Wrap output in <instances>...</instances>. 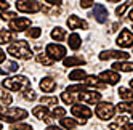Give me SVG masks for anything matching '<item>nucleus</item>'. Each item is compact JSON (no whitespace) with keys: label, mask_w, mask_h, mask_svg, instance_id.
I'll return each instance as SVG.
<instances>
[{"label":"nucleus","mask_w":133,"mask_h":130,"mask_svg":"<svg viewBox=\"0 0 133 130\" xmlns=\"http://www.w3.org/2000/svg\"><path fill=\"white\" fill-rule=\"evenodd\" d=\"M6 51L15 58H19V60H29L32 56V50L29 48V43L26 40H18L13 45H8Z\"/></svg>","instance_id":"f257e3e1"},{"label":"nucleus","mask_w":133,"mask_h":130,"mask_svg":"<svg viewBox=\"0 0 133 130\" xmlns=\"http://www.w3.org/2000/svg\"><path fill=\"white\" fill-rule=\"evenodd\" d=\"M3 88H8V90H13V92H21V90H26L29 88V80L24 76H15V77H8L2 82Z\"/></svg>","instance_id":"f03ea898"},{"label":"nucleus","mask_w":133,"mask_h":130,"mask_svg":"<svg viewBox=\"0 0 133 130\" xmlns=\"http://www.w3.org/2000/svg\"><path fill=\"white\" fill-rule=\"evenodd\" d=\"M0 114L3 116L5 122H16L27 117V111L21 109V108H0Z\"/></svg>","instance_id":"7ed1b4c3"},{"label":"nucleus","mask_w":133,"mask_h":130,"mask_svg":"<svg viewBox=\"0 0 133 130\" xmlns=\"http://www.w3.org/2000/svg\"><path fill=\"white\" fill-rule=\"evenodd\" d=\"M16 8L18 11H23V13H37L42 10V5L37 0H18Z\"/></svg>","instance_id":"20e7f679"},{"label":"nucleus","mask_w":133,"mask_h":130,"mask_svg":"<svg viewBox=\"0 0 133 130\" xmlns=\"http://www.w3.org/2000/svg\"><path fill=\"white\" fill-rule=\"evenodd\" d=\"M46 55L53 61H61L66 58V48L59 43H48L46 45Z\"/></svg>","instance_id":"39448f33"},{"label":"nucleus","mask_w":133,"mask_h":130,"mask_svg":"<svg viewBox=\"0 0 133 130\" xmlns=\"http://www.w3.org/2000/svg\"><path fill=\"white\" fill-rule=\"evenodd\" d=\"M116 113V106H112L111 103H99L96 106V116L103 120H108L114 116Z\"/></svg>","instance_id":"423d86ee"},{"label":"nucleus","mask_w":133,"mask_h":130,"mask_svg":"<svg viewBox=\"0 0 133 130\" xmlns=\"http://www.w3.org/2000/svg\"><path fill=\"white\" fill-rule=\"evenodd\" d=\"M128 56L130 55L127 51H120V50H104V51L99 53V60L101 61H106V60H111V58H117L119 61L120 60L125 61V60H128Z\"/></svg>","instance_id":"0eeeda50"},{"label":"nucleus","mask_w":133,"mask_h":130,"mask_svg":"<svg viewBox=\"0 0 133 130\" xmlns=\"http://www.w3.org/2000/svg\"><path fill=\"white\" fill-rule=\"evenodd\" d=\"M8 26H10V31L21 32V31H26L31 26V20H27V18H15L13 21L8 23Z\"/></svg>","instance_id":"6e6552de"},{"label":"nucleus","mask_w":133,"mask_h":130,"mask_svg":"<svg viewBox=\"0 0 133 130\" xmlns=\"http://www.w3.org/2000/svg\"><path fill=\"white\" fill-rule=\"evenodd\" d=\"M117 45L119 47H123V48L133 47V32L128 29H123L117 37Z\"/></svg>","instance_id":"1a4fd4ad"},{"label":"nucleus","mask_w":133,"mask_h":130,"mask_svg":"<svg viewBox=\"0 0 133 130\" xmlns=\"http://www.w3.org/2000/svg\"><path fill=\"white\" fill-rule=\"evenodd\" d=\"M77 98L80 101H83V103L95 105V103H98V101L101 100V93H98V92H91V90H85V92H82V93L77 95Z\"/></svg>","instance_id":"9d476101"},{"label":"nucleus","mask_w":133,"mask_h":130,"mask_svg":"<svg viewBox=\"0 0 133 130\" xmlns=\"http://www.w3.org/2000/svg\"><path fill=\"white\" fill-rule=\"evenodd\" d=\"M90 16H93L99 24H104V23L108 21V16H109V15H108V10H106V8L98 3V5H95V8H93V11H91Z\"/></svg>","instance_id":"9b49d317"},{"label":"nucleus","mask_w":133,"mask_h":130,"mask_svg":"<svg viewBox=\"0 0 133 130\" xmlns=\"http://www.w3.org/2000/svg\"><path fill=\"white\" fill-rule=\"evenodd\" d=\"M71 113H72V116H75V117H80V119H83V120H87V119L91 116V109L87 108V106H82V105H74V106L71 108Z\"/></svg>","instance_id":"f8f14e48"},{"label":"nucleus","mask_w":133,"mask_h":130,"mask_svg":"<svg viewBox=\"0 0 133 130\" xmlns=\"http://www.w3.org/2000/svg\"><path fill=\"white\" fill-rule=\"evenodd\" d=\"M98 79L104 80L106 83H109V85H116V83L120 80V76L116 71H103V72H99Z\"/></svg>","instance_id":"ddd939ff"},{"label":"nucleus","mask_w":133,"mask_h":130,"mask_svg":"<svg viewBox=\"0 0 133 130\" xmlns=\"http://www.w3.org/2000/svg\"><path fill=\"white\" fill-rule=\"evenodd\" d=\"M32 114L37 117V119H40V120H45V122H48V124H51V116H50V113H48V109H46L45 106H35L34 109H32Z\"/></svg>","instance_id":"4468645a"},{"label":"nucleus","mask_w":133,"mask_h":130,"mask_svg":"<svg viewBox=\"0 0 133 130\" xmlns=\"http://www.w3.org/2000/svg\"><path fill=\"white\" fill-rule=\"evenodd\" d=\"M68 26H69V29H80V27H83V29H88L87 21L80 20V18L75 16V15H72V16L68 18Z\"/></svg>","instance_id":"2eb2a0df"},{"label":"nucleus","mask_w":133,"mask_h":130,"mask_svg":"<svg viewBox=\"0 0 133 130\" xmlns=\"http://www.w3.org/2000/svg\"><path fill=\"white\" fill-rule=\"evenodd\" d=\"M40 88L45 92V93H51V92L56 88V82L51 77H43L40 80Z\"/></svg>","instance_id":"dca6fc26"},{"label":"nucleus","mask_w":133,"mask_h":130,"mask_svg":"<svg viewBox=\"0 0 133 130\" xmlns=\"http://www.w3.org/2000/svg\"><path fill=\"white\" fill-rule=\"evenodd\" d=\"M66 68H72V66H79V64H85V60L82 56H68L63 60Z\"/></svg>","instance_id":"f3484780"},{"label":"nucleus","mask_w":133,"mask_h":130,"mask_svg":"<svg viewBox=\"0 0 133 130\" xmlns=\"http://www.w3.org/2000/svg\"><path fill=\"white\" fill-rule=\"evenodd\" d=\"M114 71H122V72H130L133 71V63H127V61H117L112 64Z\"/></svg>","instance_id":"a211bd4d"},{"label":"nucleus","mask_w":133,"mask_h":130,"mask_svg":"<svg viewBox=\"0 0 133 130\" xmlns=\"http://www.w3.org/2000/svg\"><path fill=\"white\" fill-rule=\"evenodd\" d=\"M15 40H16V34L13 31H0V43H8Z\"/></svg>","instance_id":"6ab92c4d"},{"label":"nucleus","mask_w":133,"mask_h":130,"mask_svg":"<svg viewBox=\"0 0 133 130\" xmlns=\"http://www.w3.org/2000/svg\"><path fill=\"white\" fill-rule=\"evenodd\" d=\"M69 48H72V50H79L80 48V45H82V40H80V35L79 34H71L69 35Z\"/></svg>","instance_id":"aec40b11"},{"label":"nucleus","mask_w":133,"mask_h":130,"mask_svg":"<svg viewBox=\"0 0 133 130\" xmlns=\"http://www.w3.org/2000/svg\"><path fill=\"white\" fill-rule=\"evenodd\" d=\"M117 93L122 100H125V101H130V103H133V90H128L125 87H120L117 90Z\"/></svg>","instance_id":"412c9836"},{"label":"nucleus","mask_w":133,"mask_h":130,"mask_svg":"<svg viewBox=\"0 0 133 130\" xmlns=\"http://www.w3.org/2000/svg\"><path fill=\"white\" fill-rule=\"evenodd\" d=\"M64 37H66V31L63 29V27H55V29L51 31V39H55L56 42H61Z\"/></svg>","instance_id":"4be33fe9"},{"label":"nucleus","mask_w":133,"mask_h":130,"mask_svg":"<svg viewBox=\"0 0 133 130\" xmlns=\"http://www.w3.org/2000/svg\"><path fill=\"white\" fill-rule=\"evenodd\" d=\"M59 122H61V125L64 127V128H68V130H72V128H75L77 127V120H74V119H68V117H63V119H59Z\"/></svg>","instance_id":"5701e85b"},{"label":"nucleus","mask_w":133,"mask_h":130,"mask_svg":"<svg viewBox=\"0 0 133 130\" xmlns=\"http://www.w3.org/2000/svg\"><path fill=\"white\" fill-rule=\"evenodd\" d=\"M85 77H87V74H85L83 69H74V71L69 74V79H71V80H83Z\"/></svg>","instance_id":"b1692460"},{"label":"nucleus","mask_w":133,"mask_h":130,"mask_svg":"<svg viewBox=\"0 0 133 130\" xmlns=\"http://www.w3.org/2000/svg\"><path fill=\"white\" fill-rule=\"evenodd\" d=\"M40 103H42V106H56L58 105V98L56 96H42Z\"/></svg>","instance_id":"393cba45"},{"label":"nucleus","mask_w":133,"mask_h":130,"mask_svg":"<svg viewBox=\"0 0 133 130\" xmlns=\"http://www.w3.org/2000/svg\"><path fill=\"white\" fill-rule=\"evenodd\" d=\"M37 61H39L40 64H43V66H51V64L55 63L48 55H43V53H40V55H37Z\"/></svg>","instance_id":"a878e982"},{"label":"nucleus","mask_w":133,"mask_h":130,"mask_svg":"<svg viewBox=\"0 0 133 130\" xmlns=\"http://www.w3.org/2000/svg\"><path fill=\"white\" fill-rule=\"evenodd\" d=\"M96 80H98V79L95 77V76H88V77H85V82H83V83H85L87 87H88V85H91V87H95V85H96V87L103 88V87H104V83H98Z\"/></svg>","instance_id":"bb28decb"},{"label":"nucleus","mask_w":133,"mask_h":130,"mask_svg":"<svg viewBox=\"0 0 133 130\" xmlns=\"http://www.w3.org/2000/svg\"><path fill=\"white\" fill-rule=\"evenodd\" d=\"M117 109H119V113H130V114H133V103H120L117 106Z\"/></svg>","instance_id":"cd10ccee"},{"label":"nucleus","mask_w":133,"mask_h":130,"mask_svg":"<svg viewBox=\"0 0 133 130\" xmlns=\"http://www.w3.org/2000/svg\"><path fill=\"white\" fill-rule=\"evenodd\" d=\"M40 34H42V29H40V27H32V29H29V31L26 32V35L29 37V39H39Z\"/></svg>","instance_id":"c85d7f7f"},{"label":"nucleus","mask_w":133,"mask_h":130,"mask_svg":"<svg viewBox=\"0 0 133 130\" xmlns=\"http://www.w3.org/2000/svg\"><path fill=\"white\" fill-rule=\"evenodd\" d=\"M0 100H2L5 105H11V101H13L11 95H10V93H6L5 90H0Z\"/></svg>","instance_id":"c756f323"},{"label":"nucleus","mask_w":133,"mask_h":130,"mask_svg":"<svg viewBox=\"0 0 133 130\" xmlns=\"http://www.w3.org/2000/svg\"><path fill=\"white\" fill-rule=\"evenodd\" d=\"M5 72H15V71H18V63H15V61H5Z\"/></svg>","instance_id":"7c9ffc66"},{"label":"nucleus","mask_w":133,"mask_h":130,"mask_svg":"<svg viewBox=\"0 0 133 130\" xmlns=\"http://www.w3.org/2000/svg\"><path fill=\"white\" fill-rule=\"evenodd\" d=\"M51 114H53L55 117H61V119H63V117L66 116V109H64V108H59V106H55L53 111H51Z\"/></svg>","instance_id":"2f4dec72"},{"label":"nucleus","mask_w":133,"mask_h":130,"mask_svg":"<svg viewBox=\"0 0 133 130\" xmlns=\"http://www.w3.org/2000/svg\"><path fill=\"white\" fill-rule=\"evenodd\" d=\"M85 87H87L85 83H79V85H71V87L68 88V92H69V93H71V92H80V93H82V92H85Z\"/></svg>","instance_id":"473e14b6"},{"label":"nucleus","mask_w":133,"mask_h":130,"mask_svg":"<svg viewBox=\"0 0 133 130\" xmlns=\"http://www.w3.org/2000/svg\"><path fill=\"white\" fill-rule=\"evenodd\" d=\"M0 16H2V20H3V21H8V23L13 21L15 18H16V15H15V13H11V11H3Z\"/></svg>","instance_id":"72a5a7b5"},{"label":"nucleus","mask_w":133,"mask_h":130,"mask_svg":"<svg viewBox=\"0 0 133 130\" xmlns=\"http://www.w3.org/2000/svg\"><path fill=\"white\" fill-rule=\"evenodd\" d=\"M61 98H63V101H64L66 105H72V103H74V96L69 93V92H66V93H63V95H61Z\"/></svg>","instance_id":"f704fd0d"},{"label":"nucleus","mask_w":133,"mask_h":130,"mask_svg":"<svg viewBox=\"0 0 133 130\" xmlns=\"http://www.w3.org/2000/svg\"><path fill=\"white\" fill-rule=\"evenodd\" d=\"M11 130H32V127L29 124H16L11 127Z\"/></svg>","instance_id":"c9c22d12"},{"label":"nucleus","mask_w":133,"mask_h":130,"mask_svg":"<svg viewBox=\"0 0 133 130\" xmlns=\"http://www.w3.org/2000/svg\"><path fill=\"white\" fill-rule=\"evenodd\" d=\"M127 8H128V3H122L120 6H117V8H116V15H117V16H122L123 13H125Z\"/></svg>","instance_id":"e433bc0d"},{"label":"nucleus","mask_w":133,"mask_h":130,"mask_svg":"<svg viewBox=\"0 0 133 130\" xmlns=\"http://www.w3.org/2000/svg\"><path fill=\"white\" fill-rule=\"evenodd\" d=\"M24 98H26L27 101H34V100L37 98V95L34 93V92H32V90H27V92H26V93H24Z\"/></svg>","instance_id":"4c0bfd02"},{"label":"nucleus","mask_w":133,"mask_h":130,"mask_svg":"<svg viewBox=\"0 0 133 130\" xmlns=\"http://www.w3.org/2000/svg\"><path fill=\"white\" fill-rule=\"evenodd\" d=\"M93 3H95L93 0H80V6L82 8H90Z\"/></svg>","instance_id":"58836bf2"},{"label":"nucleus","mask_w":133,"mask_h":130,"mask_svg":"<svg viewBox=\"0 0 133 130\" xmlns=\"http://www.w3.org/2000/svg\"><path fill=\"white\" fill-rule=\"evenodd\" d=\"M8 6H10V5H8V2H5V0H0V10H2V11H6Z\"/></svg>","instance_id":"ea45409f"},{"label":"nucleus","mask_w":133,"mask_h":130,"mask_svg":"<svg viewBox=\"0 0 133 130\" xmlns=\"http://www.w3.org/2000/svg\"><path fill=\"white\" fill-rule=\"evenodd\" d=\"M46 3H50V5H59L61 3V0H45Z\"/></svg>","instance_id":"a19ab883"},{"label":"nucleus","mask_w":133,"mask_h":130,"mask_svg":"<svg viewBox=\"0 0 133 130\" xmlns=\"http://www.w3.org/2000/svg\"><path fill=\"white\" fill-rule=\"evenodd\" d=\"M109 128H111V130H122V127H120V125H117V124H111V125H109Z\"/></svg>","instance_id":"79ce46f5"},{"label":"nucleus","mask_w":133,"mask_h":130,"mask_svg":"<svg viewBox=\"0 0 133 130\" xmlns=\"http://www.w3.org/2000/svg\"><path fill=\"white\" fill-rule=\"evenodd\" d=\"M5 61V53H3V50L0 48V63H3Z\"/></svg>","instance_id":"37998d69"},{"label":"nucleus","mask_w":133,"mask_h":130,"mask_svg":"<svg viewBox=\"0 0 133 130\" xmlns=\"http://www.w3.org/2000/svg\"><path fill=\"white\" fill-rule=\"evenodd\" d=\"M46 130H63V128H59V127H56V125H50Z\"/></svg>","instance_id":"c03bdc74"},{"label":"nucleus","mask_w":133,"mask_h":130,"mask_svg":"<svg viewBox=\"0 0 133 130\" xmlns=\"http://www.w3.org/2000/svg\"><path fill=\"white\" fill-rule=\"evenodd\" d=\"M125 130H133V124H127V127H125Z\"/></svg>","instance_id":"a18cd8bd"},{"label":"nucleus","mask_w":133,"mask_h":130,"mask_svg":"<svg viewBox=\"0 0 133 130\" xmlns=\"http://www.w3.org/2000/svg\"><path fill=\"white\" fill-rule=\"evenodd\" d=\"M128 18H130V20L133 21V8H131V10H130V13H128Z\"/></svg>","instance_id":"49530a36"},{"label":"nucleus","mask_w":133,"mask_h":130,"mask_svg":"<svg viewBox=\"0 0 133 130\" xmlns=\"http://www.w3.org/2000/svg\"><path fill=\"white\" fill-rule=\"evenodd\" d=\"M117 27H119V24L116 23V24H114V26H112V29H111V31H117Z\"/></svg>","instance_id":"de8ad7c7"},{"label":"nucleus","mask_w":133,"mask_h":130,"mask_svg":"<svg viewBox=\"0 0 133 130\" xmlns=\"http://www.w3.org/2000/svg\"><path fill=\"white\" fill-rule=\"evenodd\" d=\"M0 74H6V72H5V69H0Z\"/></svg>","instance_id":"09e8293b"},{"label":"nucleus","mask_w":133,"mask_h":130,"mask_svg":"<svg viewBox=\"0 0 133 130\" xmlns=\"http://www.w3.org/2000/svg\"><path fill=\"white\" fill-rule=\"evenodd\" d=\"M108 2H120V0H108Z\"/></svg>","instance_id":"8fccbe9b"},{"label":"nucleus","mask_w":133,"mask_h":130,"mask_svg":"<svg viewBox=\"0 0 133 130\" xmlns=\"http://www.w3.org/2000/svg\"><path fill=\"white\" fill-rule=\"evenodd\" d=\"M130 85H131V88H133V79H131V80H130Z\"/></svg>","instance_id":"3c124183"},{"label":"nucleus","mask_w":133,"mask_h":130,"mask_svg":"<svg viewBox=\"0 0 133 130\" xmlns=\"http://www.w3.org/2000/svg\"><path fill=\"white\" fill-rule=\"evenodd\" d=\"M0 120H3V116H2V114H0Z\"/></svg>","instance_id":"603ef678"},{"label":"nucleus","mask_w":133,"mask_h":130,"mask_svg":"<svg viewBox=\"0 0 133 130\" xmlns=\"http://www.w3.org/2000/svg\"><path fill=\"white\" fill-rule=\"evenodd\" d=\"M0 130H2V124H0Z\"/></svg>","instance_id":"864d4df0"}]
</instances>
